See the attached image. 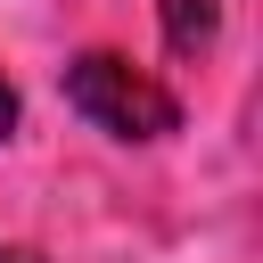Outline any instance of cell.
Segmentation results:
<instances>
[{"label":"cell","instance_id":"obj_1","mask_svg":"<svg viewBox=\"0 0 263 263\" xmlns=\"http://www.w3.org/2000/svg\"><path fill=\"white\" fill-rule=\"evenodd\" d=\"M66 107L90 132H107V140H164V132H181V99L156 74H140L132 58H115V49H82L66 66Z\"/></svg>","mask_w":263,"mask_h":263},{"label":"cell","instance_id":"obj_2","mask_svg":"<svg viewBox=\"0 0 263 263\" xmlns=\"http://www.w3.org/2000/svg\"><path fill=\"white\" fill-rule=\"evenodd\" d=\"M222 16H230V0H156V25H164L173 58H205L222 41Z\"/></svg>","mask_w":263,"mask_h":263},{"label":"cell","instance_id":"obj_3","mask_svg":"<svg viewBox=\"0 0 263 263\" xmlns=\"http://www.w3.org/2000/svg\"><path fill=\"white\" fill-rule=\"evenodd\" d=\"M16 132V90H8V74H0V140Z\"/></svg>","mask_w":263,"mask_h":263},{"label":"cell","instance_id":"obj_4","mask_svg":"<svg viewBox=\"0 0 263 263\" xmlns=\"http://www.w3.org/2000/svg\"><path fill=\"white\" fill-rule=\"evenodd\" d=\"M0 263H41V255L33 247H0Z\"/></svg>","mask_w":263,"mask_h":263}]
</instances>
